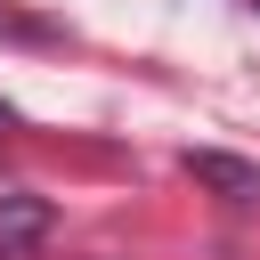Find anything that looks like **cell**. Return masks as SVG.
Returning <instances> with one entry per match:
<instances>
[{
    "label": "cell",
    "instance_id": "1",
    "mask_svg": "<svg viewBox=\"0 0 260 260\" xmlns=\"http://www.w3.org/2000/svg\"><path fill=\"white\" fill-rule=\"evenodd\" d=\"M187 179H203L219 203H236V211H260V171L252 162H236V154H219V146H187Z\"/></svg>",
    "mask_w": 260,
    "mask_h": 260
},
{
    "label": "cell",
    "instance_id": "2",
    "mask_svg": "<svg viewBox=\"0 0 260 260\" xmlns=\"http://www.w3.org/2000/svg\"><path fill=\"white\" fill-rule=\"evenodd\" d=\"M57 203L49 195H0V260H24L32 244H49Z\"/></svg>",
    "mask_w": 260,
    "mask_h": 260
}]
</instances>
